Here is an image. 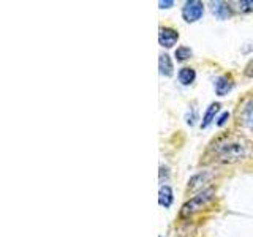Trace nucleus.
Instances as JSON below:
<instances>
[{
  "instance_id": "nucleus-13",
  "label": "nucleus",
  "mask_w": 253,
  "mask_h": 237,
  "mask_svg": "<svg viewBox=\"0 0 253 237\" xmlns=\"http://www.w3.org/2000/svg\"><path fill=\"white\" fill-rule=\"evenodd\" d=\"M236 11L239 13H250L253 11V0H237V2L229 3Z\"/></svg>"
},
{
  "instance_id": "nucleus-17",
  "label": "nucleus",
  "mask_w": 253,
  "mask_h": 237,
  "mask_svg": "<svg viewBox=\"0 0 253 237\" xmlns=\"http://www.w3.org/2000/svg\"><path fill=\"white\" fill-rule=\"evenodd\" d=\"M158 5H160V8L163 10V8H171L174 5L172 0H162V2H158Z\"/></svg>"
},
{
  "instance_id": "nucleus-12",
  "label": "nucleus",
  "mask_w": 253,
  "mask_h": 237,
  "mask_svg": "<svg viewBox=\"0 0 253 237\" xmlns=\"http://www.w3.org/2000/svg\"><path fill=\"white\" fill-rule=\"evenodd\" d=\"M177 78H179V82L182 85H190L192 84L195 79H196V73H195V70L193 68H182L179 70V73H177Z\"/></svg>"
},
{
  "instance_id": "nucleus-3",
  "label": "nucleus",
  "mask_w": 253,
  "mask_h": 237,
  "mask_svg": "<svg viewBox=\"0 0 253 237\" xmlns=\"http://www.w3.org/2000/svg\"><path fill=\"white\" fill-rule=\"evenodd\" d=\"M204 13V3L200 2V0H188V2L184 3L182 6V18H184L185 22H196L203 18Z\"/></svg>"
},
{
  "instance_id": "nucleus-9",
  "label": "nucleus",
  "mask_w": 253,
  "mask_h": 237,
  "mask_svg": "<svg viewBox=\"0 0 253 237\" xmlns=\"http://www.w3.org/2000/svg\"><path fill=\"white\" fill-rule=\"evenodd\" d=\"M211 10L213 14H215V18L220 21L228 19L229 14H231V8H229V3H226V2H212Z\"/></svg>"
},
{
  "instance_id": "nucleus-4",
  "label": "nucleus",
  "mask_w": 253,
  "mask_h": 237,
  "mask_svg": "<svg viewBox=\"0 0 253 237\" xmlns=\"http://www.w3.org/2000/svg\"><path fill=\"white\" fill-rule=\"evenodd\" d=\"M213 177V172L209 171H201L195 174V176L188 180V187H187V193H195V192H203L206 190V184H209Z\"/></svg>"
},
{
  "instance_id": "nucleus-2",
  "label": "nucleus",
  "mask_w": 253,
  "mask_h": 237,
  "mask_svg": "<svg viewBox=\"0 0 253 237\" xmlns=\"http://www.w3.org/2000/svg\"><path fill=\"white\" fill-rule=\"evenodd\" d=\"M213 196H215V190H213L212 187L211 188H206L203 190V192H200L198 195H195L193 198H190V199L182 205V209H180V218H188V217H192L195 212L198 210H201L203 207H206L212 199H213Z\"/></svg>"
},
{
  "instance_id": "nucleus-5",
  "label": "nucleus",
  "mask_w": 253,
  "mask_h": 237,
  "mask_svg": "<svg viewBox=\"0 0 253 237\" xmlns=\"http://www.w3.org/2000/svg\"><path fill=\"white\" fill-rule=\"evenodd\" d=\"M237 120L245 128L253 130V97L242 103L239 113H237Z\"/></svg>"
},
{
  "instance_id": "nucleus-14",
  "label": "nucleus",
  "mask_w": 253,
  "mask_h": 237,
  "mask_svg": "<svg viewBox=\"0 0 253 237\" xmlns=\"http://www.w3.org/2000/svg\"><path fill=\"white\" fill-rule=\"evenodd\" d=\"M174 55H176V59H177L179 62H185V60H188L190 57H192L193 52H192V49H190V47H187V46H179L177 49H176V52H174Z\"/></svg>"
},
{
  "instance_id": "nucleus-1",
  "label": "nucleus",
  "mask_w": 253,
  "mask_h": 237,
  "mask_svg": "<svg viewBox=\"0 0 253 237\" xmlns=\"http://www.w3.org/2000/svg\"><path fill=\"white\" fill-rule=\"evenodd\" d=\"M252 154V144L239 134H223L208 147L204 154L206 163L234 164L247 160Z\"/></svg>"
},
{
  "instance_id": "nucleus-11",
  "label": "nucleus",
  "mask_w": 253,
  "mask_h": 237,
  "mask_svg": "<svg viewBox=\"0 0 253 237\" xmlns=\"http://www.w3.org/2000/svg\"><path fill=\"white\" fill-rule=\"evenodd\" d=\"M220 109V103H211L209 108L206 109V113L203 116V122H201V128H208V126L215 120V114Z\"/></svg>"
},
{
  "instance_id": "nucleus-15",
  "label": "nucleus",
  "mask_w": 253,
  "mask_h": 237,
  "mask_svg": "<svg viewBox=\"0 0 253 237\" xmlns=\"http://www.w3.org/2000/svg\"><path fill=\"white\" fill-rule=\"evenodd\" d=\"M244 75L247 78H253V59H250V62L245 65L244 68Z\"/></svg>"
},
{
  "instance_id": "nucleus-8",
  "label": "nucleus",
  "mask_w": 253,
  "mask_h": 237,
  "mask_svg": "<svg viewBox=\"0 0 253 237\" xmlns=\"http://www.w3.org/2000/svg\"><path fill=\"white\" fill-rule=\"evenodd\" d=\"M158 70H160V75L166 78H171L174 75V65L168 54H160V57H158Z\"/></svg>"
},
{
  "instance_id": "nucleus-6",
  "label": "nucleus",
  "mask_w": 253,
  "mask_h": 237,
  "mask_svg": "<svg viewBox=\"0 0 253 237\" xmlns=\"http://www.w3.org/2000/svg\"><path fill=\"white\" fill-rule=\"evenodd\" d=\"M179 40V34L177 30H174L171 27H160V32H158V41L163 47H172L177 43Z\"/></svg>"
},
{
  "instance_id": "nucleus-16",
  "label": "nucleus",
  "mask_w": 253,
  "mask_h": 237,
  "mask_svg": "<svg viewBox=\"0 0 253 237\" xmlns=\"http://www.w3.org/2000/svg\"><path fill=\"white\" fill-rule=\"evenodd\" d=\"M228 118H229V113H226V111H225V113L217 118V126H223L228 122Z\"/></svg>"
},
{
  "instance_id": "nucleus-7",
  "label": "nucleus",
  "mask_w": 253,
  "mask_h": 237,
  "mask_svg": "<svg viewBox=\"0 0 253 237\" xmlns=\"http://www.w3.org/2000/svg\"><path fill=\"white\" fill-rule=\"evenodd\" d=\"M213 87H215V93L218 95V97H225V95H228L229 92L233 90L234 82H233V79L229 78V76L223 75V76H218L215 79Z\"/></svg>"
},
{
  "instance_id": "nucleus-10",
  "label": "nucleus",
  "mask_w": 253,
  "mask_h": 237,
  "mask_svg": "<svg viewBox=\"0 0 253 237\" xmlns=\"http://www.w3.org/2000/svg\"><path fill=\"white\" fill-rule=\"evenodd\" d=\"M172 201H174V196H172V190H171V187H168V185H162V187H160V192H158V204H160L162 207L168 209V207H171Z\"/></svg>"
}]
</instances>
